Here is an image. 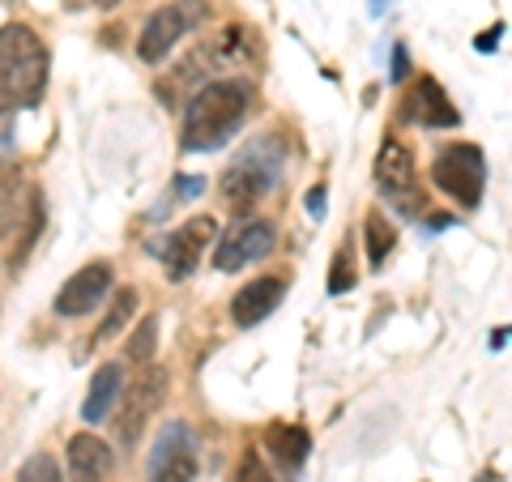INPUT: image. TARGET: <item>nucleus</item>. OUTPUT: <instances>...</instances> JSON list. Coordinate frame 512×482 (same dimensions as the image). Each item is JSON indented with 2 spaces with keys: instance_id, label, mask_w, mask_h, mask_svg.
Segmentation results:
<instances>
[{
  "instance_id": "f257e3e1",
  "label": "nucleus",
  "mask_w": 512,
  "mask_h": 482,
  "mask_svg": "<svg viewBox=\"0 0 512 482\" xmlns=\"http://www.w3.org/2000/svg\"><path fill=\"white\" fill-rule=\"evenodd\" d=\"M252 111V86L235 82V77H222L192 94V103L184 111V150H218L222 141H231L239 128H244Z\"/></svg>"
},
{
  "instance_id": "f03ea898",
  "label": "nucleus",
  "mask_w": 512,
  "mask_h": 482,
  "mask_svg": "<svg viewBox=\"0 0 512 482\" xmlns=\"http://www.w3.org/2000/svg\"><path fill=\"white\" fill-rule=\"evenodd\" d=\"M47 43L22 22L0 26V111L13 116L22 107H35L47 90Z\"/></svg>"
},
{
  "instance_id": "7ed1b4c3",
  "label": "nucleus",
  "mask_w": 512,
  "mask_h": 482,
  "mask_svg": "<svg viewBox=\"0 0 512 482\" xmlns=\"http://www.w3.org/2000/svg\"><path fill=\"white\" fill-rule=\"evenodd\" d=\"M282 158L286 154H282V146H274V137L256 141L244 158H235V163L222 171V184H218L222 201H227L235 214H244L256 201H265V192L274 188L278 171H282Z\"/></svg>"
},
{
  "instance_id": "20e7f679",
  "label": "nucleus",
  "mask_w": 512,
  "mask_h": 482,
  "mask_svg": "<svg viewBox=\"0 0 512 482\" xmlns=\"http://www.w3.org/2000/svg\"><path fill=\"white\" fill-rule=\"evenodd\" d=\"M431 180L440 192H448L461 210H474L487 188V158L478 146H448L436 163H431Z\"/></svg>"
},
{
  "instance_id": "39448f33",
  "label": "nucleus",
  "mask_w": 512,
  "mask_h": 482,
  "mask_svg": "<svg viewBox=\"0 0 512 482\" xmlns=\"http://www.w3.org/2000/svg\"><path fill=\"white\" fill-rule=\"evenodd\" d=\"M205 18V0H171V5L154 9L150 22L141 26V43H137V56L146 64H158L171 56V47L180 43L192 26Z\"/></svg>"
},
{
  "instance_id": "423d86ee",
  "label": "nucleus",
  "mask_w": 512,
  "mask_h": 482,
  "mask_svg": "<svg viewBox=\"0 0 512 482\" xmlns=\"http://www.w3.org/2000/svg\"><path fill=\"white\" fill-rule=\"evenodd\" d=\"M201 457H197V436L188 423H167L158 431L150 448V482H197Z\"/></svg>"
},
{
  "instance_id": "0eeeda50",
  "label": "nucleus",
  "mask_w": 512,
  "mask_h": 482,
  "mask_svg": "<svg viewBox=\"0 0 512 482\" xmlns=\"http://www.w3.org/2000/svg\"><path fill=\"white\" fill-rule=\"evenodd\" d=\"M167 397V372L163 367H146L128 389L120 393V419H116V436L124 448H133L141 440V431H146L150 414L163 406Z\"/></svg>"
},
{
  "instance_id": "6e6552de",
  "label": "nucleus",
  "mask_w": 512,
  "mask_h": 482,
  "mask_svg": "<svg viewBox=\"0 0 512 482\" xmlns=\"http://www.w3.org/2000/svg\"><path fill=\"white\" fill-rule=\"evenodd\" d=\"M218 244V222L214 218H188L180 231H171L163 244H158V256H163V269H167V278L171 282H184L197 273L201 265V252Z\"/></svg>"
},
{
  "instance_id": "1a4fd4ad",
  "label": "nucleus",
  "mask_w": 512,
  "mask_h": 482,
  "mask_svg": "<svg viewBox=\"0 0 512 482\" xmlns=\"http://www.w3.org/2000/svg\"><path fill=\"white\" fill-rule=\"evenodd\" d=\"M376 184L393 205H402V214H423L427 210L423 192H419V184H414V158H410V150L402 146V141L389 137L380 146V154H376Z\"/></svg>"
},
{
  "instance_id": "9d476101",
  "label": "nucleus",
  "mask_w": 512,
  "mask_h": 482,
  "mask_svg": "<svg viewBox=\"0 0 512 482\" xmlns=\"http://www.w3.org/2000/svg\"><path fill=\"white\" fill-rule=\"evenodd\" d=\"M274 222H244V227H235L222 235V244L214 248V269L218 273H235L252 261H261L265 252H274Z\"/></svg>"
},
{
  "instance_id": "9b49d317",
  "label": "nucleus",
  "mask_w": 512,
  "mask_h": 482,
  "mask_svg": "<svg viewBox=\"0 0 512 482\" xmlns=\"http://www.w3.org/2000/svg\"><path fill=\"white\" fill-rule=\"evenodd\" d=\"M111 291V265L107 261H94L86 269H77L69 282L60 286V295H56V316H86L94 312L103 303V295Z\"/></svg>"
},
{
  "instance_id": "f8f14e48",
  "label": "nucleus",
  "mask_w": 512,
  "mask_h": 482,
  "mask_svg": "<svg viewBox=\"0 0 512 482\" xmlns=\"http://www.w3.org/2000/svg\"><path fill=\"white\" fill-rule=\"evenodd\" d=\"M282 295H286V278H282V273H265V278L248 282L244 291L231 299V320H235L239 329L261 325V320H269V316L278 312Z\"/></svg>"
},
{
  "instance_id": "ddd939ff",
  "label": "nucleus",
  "mask_w": 512,
  "mask_h": 482,
  "mask_svg": "<svg viewBox=\"0 0 512 482\" xmlns=\"http://www.w3.org/2000/svg\"><path fill=\"white\" fill-rule=\"evenodd\" d=\"M406 116L423 128H457L461 124V111L453 107V99L444 94V86L436 77H419L406 94Z\"/></svg>"
},
{
  "instance_id": "4468645a",
  "label": "nucleus",
  "mask_w": 512,
  "mask_h": 482,
  "mask_svg": "<svg viewBox=\"0 0 512 482\" xmlns=\"http://www.w3.org/2000/svg\"><path fill=\"white\" fill-rule=\"evenodd\" d=\"M116 474V453L99 436H73L69 440V482H111Z\"/></svg>"
},
{
  "instance_id": "2eb2a0df",
  "label": "nucleus",
  "mask_w": 512,
  "mask_h": 482,
  "mask_svg": "<svg viewBox=\"0 0 512 482\" xmlns=\"http://www.w3.org/2000/svg\"><path fill=\"white\" fill-rule=\"evenodd\" d=\"M120 393H124V367H120V363H103L99 372H94V380H90L82 419H86V423H103L107 414H111V406L120 401Z\"/></svg>"
},
{
  "instance_id": "dca6fc26",
  "label": "nucleus",
  "mask_w": 512,
  "mask_h": 482,
  "mask_svg": "<svg viewBox=\"0 0 512 482\" xmlns=\"http://www.w3.org/2000/svg\"><path fill=\"white\" fill-rule=\"evenodd\" d=\"M265 448L274 453V461L282 465V470H299L312 453V436L299 423H274L265 431Z\"/></svg>"
},
{
  "instance_id": "f3484780",
  "label": "nucleus",
  "mask_w": 512,
  "mask_h": 482,
  "mask_svg": "<svg viewBox=\"0 0 512 482\" xmlns=\"http://www.w3.org/2000/svg\"><path fill=\"white\" fill-rule=\"evenodd\" d=\"M363 239H367V261H372V269H380V265H384V256H389L393 244H397L393 222L384 218L380 210H372V214H367V222H363Z\"/></svg>"
},
{
  "instance_id": "a211bd4d",
  "label": "nucleus",
  "mask_w": 512,
  "mask_h": 482,
  "mask_svg": "<svg viewBox=\"0 0 512 482\" xmlns=\"http://www.w3.org/2000/svg\"><path fill=\"white\" fill-rule=\"evenodd\" d=\"M18 192H22V175L18 167L0 163V239H5L13 227H18Z\"/></svg>"
},
{
  "instance_id": "6ab92c4d",
  "label": "nucleus",
  "mask_w": 512,
  "mask_h": 482,
  "mask_svg": "<svg viewBox=\"0 0 512 482\" xmlns=\"http://www.w3.org/2000/svg\"><path fill=\"white\" fill-rule=\"evenodd\" d=\"M154 346H158V316H146V320L137 325V333L128 337V346H124V363H133V367H150Z\"/></svg>"
},
{
  "instance_id": "aec40b11",
  "label": "nucleus",
  "mask_w": 512,
  "mask_h": 482,
  "mask_svg": "<svg viewBox=\"0 0 512 482\" xmlns=\"http://www.w3.org/2000/svg\"><path fill=\"white\" fill-rule=\"evenodd\" d=\"M133 312H137V291H133V286H124V291L111 299V312H107V320H103V329H99V337H94V342H107L111 333H120L128 320H133Z\"/></svg>"
},
{
  "instance_id": "412c9836",
  "label": "nucleus",
  "mask_w": 512,
  "mask_h": 482,
  "mask_svg": "<svg viewBox=\"0 0 512 482\" xmlns=\"http://www.w3.org/2000/svg\"><path fill=\"white\" fill-rule=\"evenodd\" d=\"M18 482H64V478H60V465L52 453H35L18 470Z\"/></svg>"
},
{
  "instance_id": "4be33fe9",
  "label": "nucleus",
  "mask_w": 512,
  "mask_h": 482,
  "mask_svg": "<svg viewBox=\"0 0 512 482\" xmlns=\"http://www.w3.org/2000/svg\"><path fill=\"white\" fill-rule=\"evenodd\" d=\"M231 482H274V474H269V465H265L261 457H256V448H248V453L239 457Z\"/></svg>"
},
{
  "instance_id": "5701e85b",
  "label": "nucleus",
  "mask_w": 512,
  "mask_h": 482,
  "mask_svg": "<svg viewBox=\"0 0 512 482\" xmlns=\"http://www.w3.org/2000/svg\"><path fill=\"white\" fill-rule=\"evenodd\" d=\"M350 286H355V273H350V248H342L338 261H333V273H329V291L342 295V291H350Z\"/></svg>"
},
{
  "instance_id": "b1692460",
  "label": "nucleus",
  "mask_w": 512,
  "mask_h": 482,
  "mask_svg": "<svg viewBox=\"0 0 512 482\" xmlns=\"http://www.w3.org/2000/svg\"><path fill=\"white\" fill-rule=\"evenodd\" d=\"M325 201H329V192H325V184H316V188H308V214H312V218H325Z\"/></svg>"
},
{
  "instance_id": "393cba45",
  "label": "nucleus",
  "mask_w": 512,
  "mask_h": 482,
  "mask_svg": "<svg viewBox=\"0 0 512 482\" xmlns=\"http://www.w3.org/2000/svg\"><path fill=\"white\" fill-rule=\"evenodd\" d=\"M201 175H184V180L180 184H175V192H180V197H201Z\"/></svg>"
},
{
  "instance_id": "a878e982",
  "label": "nucleus",
  "mask_w": 512,
  "mask_h": 482,
  "mask_svg": "<svg viewBox=\"0 0 512 482\" xmlns=\"http://www.w3.org/2000/svg\"><path fill=\"white\" fill-rule=\"evenodd\" d=\"M500 35H504V26H491V30H483V35H478L474 47H478V52H491V47L500 43Z\"/></svg>"
},
{
  "instance_id": "bb28decb",
  "label": "nucleus",
  "mask_w": 512,
  "mask_h": 482,
  "mask_svg": "<svg viewBox=\"0 0 512 482\" xmlns=\"http://www.w3.org/2000/svg\"><path fill=\"white\" fill-rule=\"evenodd\" d=\"M9 146H13V124L5 111H0V150H9Z\"/></svg>"
},
{
  "instance_id": "cd10ccee",
  "label": "nucleus",
  "mask_w": 512,
  "mask_h": 482,
  "mask_svg": "<svg viewBox=\"0 0 512 482\" xmlns=\"http://www.w3.org/2000/svg\"><path fill=\"white\" fill-rule=\"evenodd\" d=\"M111 5H116V0H99V9H111Z\"/></svg>"
},
{
  "instance_id": "c85d7f7f",
  "label": "nucleus",
  "mask_w": 512,
  "mask_h": 482,
  "mask_svg": "<svg viewBox=\"0 0 512 482\" xmlns=\"http://www.w3.org/2000/svg\"><path fill=\"white\" fill-rule=\"evenodd\" d=\"M478 482H495V474H483V478H478Z\"/></svg>"
}]
</instances>
